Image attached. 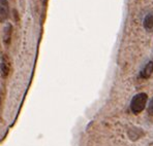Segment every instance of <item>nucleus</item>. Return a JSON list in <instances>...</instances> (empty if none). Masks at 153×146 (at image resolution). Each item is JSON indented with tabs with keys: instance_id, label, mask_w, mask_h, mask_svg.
Wrapping results in <instances>:
<instances>
[{
	"instance_id": "39448f33",
	"label": "nucleus",
	"mask_w": 153,
	"mask_h": 146,
	"mask_svg": "<svg viewBox=\"0 0 153 146\" xmlns=\"http://www.w3.org/2000/svg\"><path fill=\"white\" fill-rule=\"evenodd\" d=\"M153 73V61L148 62L147 64L144 66V68L141 70L140 72V77L144 78V79H147L150 76L152 75Z\"/></svg>"
},
{
	"instance_id": "7ed1b4c3",
	"label": "nucleus",
	"mask_w": 153,
	"mask_h": 146,
	"mask_svg": "<svg viewBox=\"0 0 153 146\" xmlns=\"http://www.w3.org/2000/svg\"><path fill=\"white\" fill-rule=\"evenodd\" d=\"M12 35H13V26L10 23H7L3 28V34H2V41L4 45L8 46L12 41Z\"/></svg>"
},
{
	"instance_id": "6e6552de",
	"label": "nucleus",
	"mask_w": 153,
	"mask_h": 146,
	"mask_svg": "<svg viewBox=\"0 0 153 146\" xmlns=\"http://www.w3.org/2000/svg\"><path fill=\"white\" fill-rule=\"evenodd\" d=\"M147 111H148V114H149V115H151V116L153 115V97L151 100H150L149 104H148Z\"/></svg>"
},
{
	"instance_id": "1a4fd4ad",
	"label": "nucleus",
	"mask_w": 153,
	"mask_h": 146,
	"mask_svg": "<svg viewBox=\"0 0 153 146\" xmlns=\"http://www.w3.org/2000/svg\"><path fill=\"white\" fill-rule=\"evenodd\" d=\"M1 57H2V56H1V53H0V60H1Z\"/></svg>"
},
{
	"instance_id": "20e7f679",
	"label": "nucleus",
	"mask_w": 153,
	"mask_h": 146,
	"mask_svg": "<svg viewBox=\"0 0 153 146\" xmlns=\"http://www.w3.org/2000/svg\"><path fill=\"white\" fill-rule=\"evenodd\" d=\"M127 135L131 141H137L140 138H142L145 135V133H144V131L140 129V128H131V129L128 130Z\"/></svg>"
},
{
	"instance_id": "423d86ee",
	"label": "nucleus",
	"mask_w": 153,
	"mask_h": 146,
	"mask_svg": "<svg viewBox=\"0 0 153 146\" xmlns=\"http://www.w3.org/2000/svg\"><path fill=\"white\" fill-rule=\"evenodd\" d=\"M8 12H10V7H8L7 0H0V20L1 21L7 19Z\"/></svg>"
},
{
	"instance_id": "0eeeda50",
	"label": "nucleus",
	"mask_w": 153,
	"mask_h": 146,
	"mask_svg": "<svg viewBox=\"0 0 153 146\" xmlns=\"http://www.w3.org/2000/svg\"><path fill=\"white\" fill-rule=\"evenodd\" d=\"M143 26L146 30H151L153 28V12H149L145 15L143 20Z\"/></svg>"
},
{
	"instance_id": "f03ea898",
	"label": "nucleus",
	"mask_w": 153,
	"mask_h": 146,
	"mask_svg": "<svg viewBox=\"0 0 153 146\" xmlns=\"http://www.w3.org/2000/svg\"><path fill=\"white\" fill-rule=\"evenodd\" d=\"M10 59L6 55H2L1 60H0V73L3 77H6L10 74Z\"/></svg>"
},
{
	"instance_id": "f257e3e1",
	"label": "nucleus",
	"mask_w": 153,
	"mask_h": 146,
	"mask_svg": "<svg viewBox=\"0 0 153 146\" xmlns=\"http://www.w3.org/2000/svg\"><path fill=\"white\" fill-rule=\"evenodd\" d=\"M148 100V95L146 93H139L132 97L130 101V110L134 114H139L145 109Z\"/></svg>"
}]
</instances>
